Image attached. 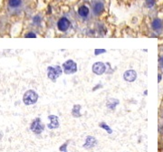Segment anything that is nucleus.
<instances>
[{
  "label": "nucleus",
  "instance_id": "4be33fe9",
  "mask_svg": "<svg viewBox=\"0 0 163 152\" xmlns=\"http://www.w3.org/2000/svg\"><path fill=\"white\" fill-rule=\"evenodd\" d=\"M160 79H161V76H160V75H159V81H160Z\"/></svg>",
  "mask_w": 163,
  "mask_h": 152
},
{
  "label": "nucleus",
  "instance_id": "412c9836",
  "mask_svg": "<svg viewBox=\"0 0 163 152\" xmlns=\"http://www.w3.org/2000/svg\"><path fill=\"white\" fill-rule=\"evenodd\" d=\"M160 64H161V65L163 66V57H162V58H161V59L160 60Z\"/></svg>",
  "mask_w": 163,
  "mask_h": 152
},
{
  "label": "nucleus",
  "instance_id": "f03ea898",
  "mask_svg": "<svg viewBox=\"0 0 163 152\" xmlns=\"http://www.w3.org/2000/svg\"><path fill=\"white\" fill-rule=\"evenodd\" d=\"M62 74V69L60 66H49L47 68V75L50 80L53 81H56L59 76Z\"/></svg>",
  "mask_w": 163,
  "mask_h": 152
},
{
  "label": "nucleus",
  "instance_id": "9b49d317",
  "mask_svg": "<svg viewBox=\"0 0 163 152\" xmlns=\"http://www.w3.org/2000/svg\"><path fill=\"white\" fill-rule=\"evenodd\" d=\"M81 106L80 105H74L73 108V111H72V114L74 118H79L81 117Z\"/></svg>",
  "mask_w": 163,
  "mask_h": 152
},
{
  "label": "nucleus",
  "instance_id": "7ed1b4c3",
  "mask_svg": "<svg viewBox=\"0 0 163 152\" xmlns=\"http://www.w3.org/2000/svg\"><path fill=\"white\" fill-rule=\"evenodd\" d=\"M30 129L35 134H40L45 130V125L41 121L40 118H36L33 120V122L31 123Z\"/></svg>",
  "mask_w": 163,
  "mask_h": 152
},
{
  "label": "nucleus",
  "instance_id": "dca6fc26",
  "mask_svg": "<svg viewBox=\"0 0 163 152\" xmlns=\"http://www.w3.org/2000/svg\"><path fill=\"white\" fill-rule=\"evenodd\" d=\"M66 148H67V144H66V143H65V144L62 145V147L60 148V150H61L62 152H67V150H66Z\"/></svg>",
  "mask_w": 163,
  "mask_h": 152
},
{
  "label": "nucleus",
  "instance_id": "a211bd4d",
  "mask_svg": "<svg viewBox=\"0 0 163 152\" xmlns=\"http://www.w3.org/2000/svg\"><path fill=\"white\" fill-rule=\"evenodd\" d=\"M26 38H35L36 35H35L34 33H29V34H27V35H26Z\"/></svg>",
  "mask_w": 163,
  "mask_h": 152
},
{
  "label": "nucleus",
  "instance_id": "aec40b11",
  "mask_svg": "<svg viewBox=\"0 0 163 152\" xmlns=\"http://www.w3.org/2000/svg\"><path fill=\"white\" fill-rule=\"evenodd\" d=\"M103 53H105V50H95V54H103Z\"/></svg>",
  "mask_w": 163,
  "mask_h": 152
},
{
  "label": "nucleus",
  "instance_id": "2eb2a0df",
  "mask_svg": "<svg viewBox=\"0 0 163 152\" xmlns=\"http://www.w3.org/2000/svg\"><path fill=\"white\" fill-rule=\"evenodd\" d=\"M21 4V0H9V5L12 7H17Z\"/></svg>",
  "mask_w": 163,
  "mask_h": 152
},
{
  "label": "nucleus",
  "instance_id": "6e6552de",
  "mask_svg": "<svg viewBox=\"0 0 163 152\" xmlns=\"http://www.w3.org/2000/svg\"><path fill=\"white\" fill-rule=\"evenodd\" d=\"M124 80L127 81H134L136 80V77H137V73L135 71H133V70H129V71H126L124 73Z\"/></svg>",
  "mask_w": 163,
  "mask_h": 152
},
{
  "label": "nucleus",
  "instance_id": "f3484780",
  "mask_svg": "<svg viewBox=\"0 0 163 152\" xmlns=\"http://www.w3.org/2000/svg\"><path fill=\"white\" fill-rule=\"evenodd\" d=\"M148 6H152L154 5V0H146Z\"/></svg>",
  "mask_w": 163,
  "mask_h": 152
},
{
  "label": "nucleus",
  "instance_id": "20e7f679",
  "mask_svg": "<svg viewBox=\"0 0 163 152\" xmlns=\"http://www.w3.org/2000/svg\"><path fill=\"white\" fill-rule=\"evenodd\" d=\"M62 67H64L65 73L66 74H72L77 71V64L73 60L66 61L64 64H62Z\"/></svg>",
  "mask_w": 163,
  "mask_h": 152
},
{
  "label": "nucleus",
  "instance_id": "9d476101",
  "mask_svg": "<svg viewBox=\"0 0 163 152\" xmlns=\"http://www.w3.org/2000/svg\"><path fill=\"white\" fill-rule=\"evenodd\" d=\"M78 13H79V15H80L81 16L86 17L87 16L89 15V9H88V7H87V6L83 5V6H81V7L79 8Z\"/></svg>",
  "mask_w": 163,
  "mask_h": 152
},
{
  "label": "nucleus",
  "instance_id": "0eeeda50",
  "mask_svg": "<svg viewBox=\"0 0 163 152\" xmlns=\"http://www.w3.org/2000/svg\"><path fill=\"white\" fill-rule=\"evenodd\" d=\"M48 119H50V122L48 124V128L50 130H54V129H56L59 127V119H58V117L55 116V115H50L48 116Z\"/></svg>",
  "mask_w": 163,
  "mask_h": 152
},
{
  "label": "nucleus",
  "instance_id": "423d86ee",
  "mask_svg": "<svg viewBox=\"0 0 163 152\" xmlns=\"http://www.w3.org/2000/svg\"><path fill=\"white\" fill-rule=\"evenodd\" d=\"M57 26H58V29L60 31L65 32L69 28V26H70V21H69L67 18L62 17V18H61L60 20L58 21Z\"/></svg>",
  "mask_w": 163,
  "mask_h": 152
},
{
  "label": "nucleus",
  "instance_id": "f257e3e1",
  "mask_svg": "<svg viewBox=\"0 0 163 152\" xmlns=\"http://www.w3.org/2000/svg\"><path fill=\"white\" fill-rule=\"evenodd\" d=\"M37 100H38V94L33 90H29V91L26 92L24 94V97H23L24 103L26 105L35 104L37 101Z\"/></svg>",
  "mask_w": 163,
  "mask_h": 152
},
{
  "label": "nucleus",
  "instance_id": "4468645a",
  "mask_svg": "<svg viewBox=\"0 0 163 152\" xmlns=\"http://www.w3.org/2000/svg\"><path fill=\"white\" fill-rule=\"evenodd\" d=\"M99 126L101 127V128L104 129L106 131H107V132L109 133V134H111V133H112V130H111V129L110 128V127H109L107 124H106V123H104V122H101V123L99 124Z\"/></svg>",
  "mask_w": 163,
  "mask_h": 152
},
{
  "label": "nucleus",
  "instance_id": "f8f14e48",
  "mask_svg": "<svg viewBox=\"0 0 163 152\" xmlns=\"http://www.w3.org/2000/svg\"><path fill=\"white\" fill-rule=\"evenodd\" d=\"M93 11L96 15H100L103 11V5L102 3H97L95 4L94 7H93Z\"/></svg>",
  "mask_w": 163,
  "mask_h": 152
},
{
  "label": "nucleus",
  "instance_id": "1a4fd4ad",
  "mask_svg": "<svg viewBox=\"0 0 163 152\" xmlns=\"http://www.w3.org/2000/svg\"><path fill=\"white\" fill-rule=\"evenodd\" d=\"M97 140L94 137H92V136H88L85 139V143L84 145V148L85 149H92L93 148L94 146L96 145Z\"/></svg>",
  "mask_w": 163,
  "mask_h": 152
},
{
  "label": "nucleus",
  "instance_id": "6ab92c4d",
  "mask_svg": "<svg viewBox=\"0 0 163 152\" xmlns=\"http://www.w3.org/2000/svg\"><path fill=\"white\" fill-rule=\"evenodd\" d=\"M40 21H41V19H40V17H39V16H35V17L34 18V22H35V23H36V24H39V23H40Z\"/></svg>",
  "mask_w": 163,
  "mask_h": 152
},
{
  "label": "nucleus",
  "instance_id": "ddd939ff",
  "mask_svg": "<svg viewBox=\"0 0 163 152\" xmlns=\"http://www.w3.org/2000/svg\"><path fill=\"white\" fill-rule=\"evenodd\" d=\"M152 27L156 31H159V30L161 29L162 24H161V21L160 20V19H155V20L152 22Z\"/></svg>",
  "mask_w": 163,
  "mask_h": 152
},
{
  "label": "nucleus",
  "instance_id": "39448f33",
  "mask_svg": "<svg viewBox=\"0 0 163 152\" xmlns=\"http://www.w3.org/2000/svg\"><path fill=\"white\" fill-rule=\"evenodd\" d=\"M105 70H106V67H105V64L103 62H95L94 64L92 65V72L97 75L103 74L105 72Z\"/></svg>",
  "mask_w": 163,
  "mask_h": 152
},
{
  "label": "nucleus",
  "instance_id": "5701e85b",
  "mask_svg": "<svg viewBox=\"0 0 163 152\" xmlns=\"http://www.w3.org/2000/svg\"><path fill=\"white\" fill-rule=\"evenodd\" d=\"M2 136H3V135H2V133H1V132H0V138H2Z\"/></svg>",
  "mask_w": 163,
  "mask_h": 152
}]
</instances>
